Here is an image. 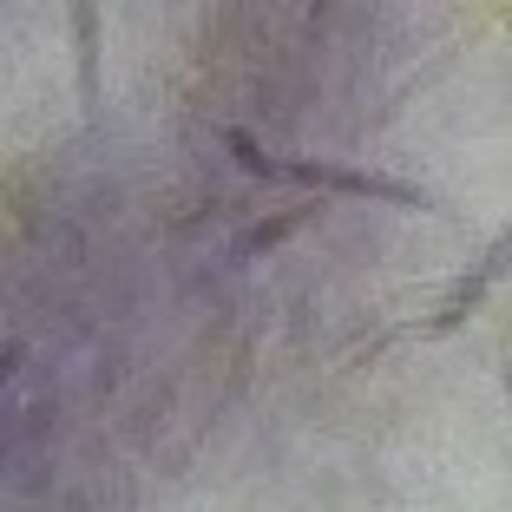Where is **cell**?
<instances>
[{"mask_svg":"<svg viewBox=\"0 0 512 512\" xmlns=\"http://www.w3.org/2000/svg\"><path fill=\"white\" fill-rule=\"evenodd\" d=\"M270 184H302L322 197H368L388 211H414V217H440V197H427L421 184L388 178V171H362V165H329V158H276Z\"/></svg>","mask_w":512,"mask_h":512,"instance_id":"1","label":"cell"},{"mask_svg":"<svg viewBox=\"0 0 512 512\" xmlns=\"http://www.w3.org/2000/svg\"><path fill=\"white\" fill-rule=\"evenodd\" d=\"M506 270H512V224L486 243L480 263H467V270L453 276V289L434 302V316H421L414 329H401V335H421V342H447V335H460L473 316H480V302L499 289V276H506Z\"/></svg>","mask_w":512,"mask_h":512,"instance_id":"2","label":"cell"},{"mask_svg":"<svg viewBox=\"0 0 512 512\" xmlns=\"http://www.w3.org/2000/svg\"><path fill=\"white\" fill-rule=\"evenodd\" d=\"M66 40H73L79 119H99L106 112V0H66Z\"/></svg>","mask_w":512,"mask_h":512,"instance_id":"3","label":"cell"},{"mask_svg":"<svg viewBox=\"0 0 512 512\" xmlns=\"http://www.w3.org/2000/svg\"><path fill=\"white\" fill-rule=\"evenodd\" d=\"M316 217H322V191L309 197V204H289V211H276V217H263V224H250V230L237 237V256H270L276 243H289L302 224H316Z\"/></svg>","mask_w":512,"mask_h":512,"instance_id":"4","label":"cell"},{"mask_svg":"<svg viewBox=\"0 0 512 512\" xmlns=\"http://www.w3.org/2000/svg\"><path fill=\"white\" fill-rule=\"evenodd\" d=\"M224 145H230V158H237V165L250 171L256 184H270V178H276V158H270L263 145H256V138L243 132V125H224Z\"/></svg>","mask_w":512,"mask_h":512,"instance_id":"5","label":"cell"},{"mask_svg":"<svg viewBox=\"0 0 512 512\" xmlns=\"http://www.w3.org/2000/svg\"><path fill=\"white\" fill-rule=\"evenodd\" d=\"M20 355H27V348H20V342H7V348H0V388H7V375H14V368H20Z\"/></svg>","mask_w":512,"mask_h":512,"instance_id":"6","label":"cell"},{"mask_svg":"<svg viewBox=\"0 0 512 512\" xmlns=\"http://www.w3.org/2000/svg\"><path fill=\"white\" fill-rule=\"evenodd\" d=\"M322 14H329V0H309V27H322Z\"/></svg>","mask_w":512,"mask_h":512,"instance_id":"7","label":"cell"},{"mask_svg":"<svg viewBox=\"0 0 512 512\" xmlns=\"http://www.w3.org/2000/svg\"><path fill=\"white\" fill-rule=\"evenodd\" d=\"M499 381H506V394H512V368H506V375H499Z\"/></svg>","mask_w":512,"mask_h":512,"instance_id":"8","label":"cell"},{"mask_svg":"<svg viewBox=\"0 0 512 512\" xmlns=\"http://www.w3.org/2000/svg\"><path fill=\"white\" fill-rule=\"evenodd\" d=\"M66 512H86V506H79V499H73V506H66Z\"/></svg>","mask_w":512,"mask_h":512,"instance_id":"9","label":"cell"}]
</instances>
